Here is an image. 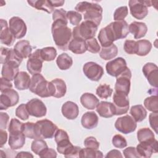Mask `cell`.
Returning <instances> with one entry per match:
<instances>
[{
  "label": "cell",
  "instance_id": "6da1fadb",
  "mask_svg": "<svg viewBox=\"0 0 158 158\" xmlns=\"http://www.w3.org/2000/svg\"><path fill=\"white\" fill-rule=\"evenodd\" d=\"M128 25L125 20L111 22L100 30L98 40L102 47H107L117 40L123 39L129 33Z\"/></svg>",
  "mask_w": 158,
  "mask_h": 158
},
{
  "label": "cell",
  "instance_id": "7a4b0ae2",
  "mask_svg": "<svg viewBox=\"0 0 158 158\" xmlns=\"http://www.w3.org/2000/svg\"><path fill=\"white\" fill-rule=\"evenodd\" d=\"M68 23L61 20H54L52 23L51 33L53 40L57 47L62 50H68V47L72 39V31L67 27Z\"/></svg>",
  "mask_w": 158,
  "mask_h": 158
},
{
  "label": "cell",
  "instance_id": "3957f363",
  "mask_svg": "<svg viewBox=\"0 0 158 158\" xmlns=\"http://www.w3.org/2000/svg\"><path fill=\"white\" fill-rule=\"evenodd\" d=\"M77 12L84 14V20L99 26L102 19V8L96 3L87 1L79 2L75 7Z\"/></svg>",
  "mask_w": 158,
  "mask_h": 158
},
{
  "label": "cell",
  "instance_id": "277c9868",
  "mask_svg": "<svg viewBox=\"0 0 158 158\" xmlns=\"http://www.w3.org/2000/svg\"><path fill=\"white\" fill-rule=\"evenodd\" d=\"M29 90L41 98H48L53 96V88L51 82L48 81L40 73L33 75Z\"/></svg>",
  "mask_w": 158,
  "mask_h": 158
},
{
  "label": "cell",
  "instance_id": "5b68a950",
  "mask_svg": "<svg viewBox=\"0 0 158 158\" xmlns=\"http://www.w3.org/2000/svg\"><path fill=\"white\" fill-rule=\"evenodd\" d=\"M98 27L93 22L85 20L73 28L72 38H79L85 41L94 38Z\"/></svg>",
  "mask_w": 158,
  "mask_h": 158
},
{
  "label": "cell",
  "instance_id": "8992f818",
  "mask_svg": "<svg viewBox=\"0 0 158 158\" xmlns=\"http://www.w3.org/2000/svg\"><path fill=\"white\" fill-rule=\"evenodd\" d=\"M37 135L39 138L51 139L54 136L58 127L52 121L43 119L35 123Z\"/></svg>",
  "mask_w": 158,
  "mask_h": 158
},
{
  "label": "cell",
  "instance_id": "52a82bcc",
  "mask_svg": "<svg viewBox=\"0 0 158 158\" xmlns=\"http://www.w3.org/2000/svg\"><path fill=\"white\" fill-rule=\"evenodd\" d=\"M128 5L131 15L136 19L142 20L148 15V7L152 6V1L130 0Z\"/></svg>",
  "mask_w": 158,
  "mask_h": 158
},
{
  "label": "cell",
  "instance_id": "ba28073f",
  "mask_svg": "<svg viewBox=\"0 0 158 158\" xmlns=\"http://www.w3.org/2000/svg\"><path fill=\"white\" fill-rule=\"evenodd\" d=\"M131 78V70L128 67H127L120 75L116 77V82L115 84V92L128 95L130 90Z\"/></svg>",
  "mask_w": 158,
  "mask_h": 158
},
{
  "label": "cell",
  "instance_id": "9c48e42d",
  "mask_svg": "<svg viewBox=\"0 0 158 158\" xmlns=\"http://www.w3.org/2000/svg\"><path fill=\"white\" fill-rule=\"evenodd\" d=\"M115 128L120 133L128 134L133 132L137 127L136 122L130 115H126L118 117L115 122Z\"/></svg>",
  "mask_w": 158,
  "mask_h": 158
},
{
  "label": "cell",
  "instance_id": "30bf717a",
  "mask_svg": "<svg viewBox=\"0 0 158 158\" xmlns=\"http://www.w3.org/2000/svg\"><path fill=\"white\" fill-rule=\"evenodd\" d=\"M83 72L85 76L90 80L98 81L104 74L102 66L94 62H88L83 67Z\"/></svg>",
  "mask_w": 158,
  "mask_h": 158
},
{
  "label": "cell",
  "instance_id": "8fae6325",
  "mask_svg": "<svg viewBox=\"0 0 158 158\" xmlns=\"http://www.w3.org/2000/svg\"><path fill=\"white\" fill-rule=\"evenodd\" d=\"M112 101L115 109V115H120L128 112L130 107V101L128 95L115 92Z\"/></svg>",
  "mask_w": 158,
  "mask_h": 158
},
{
  "label": "cell",
  "instance_id": "7c38bea8",
  "mask_svg": "<svg viewBox=\"0 0 158 158\" xmlns=\"http://www.w3.org/2000/svg\"><path fill=\"white\" fill-rule=\"evenodd\" d=\"M43 61L41 57L40 49H37L28 57L27 62V70L32 75L40 73L42 70Z\"/></svg>",
  "mask_w": 158,
  "mask_h": 158
},
{
  "label": "cell",
  "instance_id": "4fadbf2b",
  "mask_svg": "<svg viewBox=\"0 0 158 158\" xmlns=\"http://www.w3.org/2000/svg\"><path fill=\"white\" fill-rule=\"evenodd\" d=\"M27 110L30 115L37 118L44 117L47 112V109L44 102L37 98H33L26 104Z\"/></svg>",
  "mask_w": 158,
  "mask_h": 158
},
{
  "label": "cell",
  "instance_id": "5bb4252c",
  "mask_svg": "<svg viewBox=\"0 0 158 158\" xmlns=\"http://www.w3.org/2000/svg\"><path fill=\"white\" fill-rule=\"evenodd\" d=\"M9 27L16 39L24 37L27 33V25L25 22L19 17H12L9 22Z\"/></svg>",
  "mask_w": 158,
  "mask_h": 158
},
{
  "label": "cell",
  "instance_id": "9a60e30c",
  "mask_svg": "<svg viewBox=\"0 0 158 158\" xmlns=\"http://www.w3.org/2000/svg\"><path fill=\"white\" fill-rule=\"evenodd\" d=\"M19 94L13 89L1 93L0 96V109L6 110L10 107H13L19 102Z\"/></svg>",
  "mask_w": 158,
  "mask_h": 158
},
{
  "label": "cell",
  "instance_id": "2e32d148",
  "mask_svg": "<svg viewBox=\"0 0 158 158\" xmlns=\"http://www.w3.org/2000/svg\"><path fill=\"white\" fill-rule=\"evenodd\" d=\"M127 67L126 60L120 57L109 61L106 65L107 73L115 77L120 75Z\"/></svg>",
  "mask_w": 158,
  "mask_h": 158
},
{
  "label": "cell",
  "instance_id": "e0dca14e",
  "mask_svg": "<svg viewBox=\"0 0 158 158\" xmlns=\"http://www.w3.org/2000/svg\"><path fill=\"white\" fill-rule=\"evenodd\" d=\"M158 149V142L155 139L150 141L139 142L136 149L140 157L149 158L153 153H157Z\"/></svg>",
  "mask_w": 158,
  "mask_h": 158
},
{
  "label": "cell",
  "instance_id": "ac0fdd59",
  "mask_svg": "<svg viewBox=\"0 0 158 158\" xmlns=\"http://www.w3.org/2000/svg\"><path fill=\"white\" fill-rule=\"evenodd\" d=\"M142 71L144 75L147 78L148 81L151 86L157 88V77H158V67L152 62L146 63L143 67Z\"/></svg>",
  "mask_w": 158,
  "mask_h": 158
},
{
  "label": "cell",
  "instance_id": "d6986e66",
  "mask_svg": "<svg viewBox=\"0 0 158 158\" xmlns=\"http://www.w3.org/2000/svg\"><path fill=\"white\" fill-rule=\"evenodd\" d=\"M1 64L11 62L20 66L23 59L15 51L14 49H9L4 47L1 48Z\"/></svg>",
  "mask_w": 158,
  "mask_h": 158
},
{
  "label": "cell",
  "instance_id": "ffe728a7",
  "mask_svg": "<svg viewBox=\"0 0 158 158\" xmlns=\"http://www.w3.org/2000/svg\"><path fill=\"white\" fill-rule=\"evenodd\" d=\"M0 41L1 43L8 46H12L16 38L10 31L7 21L1 19L0 20Z\"/></svg>",
  "mask_w": 158,
  "mask_h": 158
},
{
  "label": "cell",
  "instance_id": "44dd1931",
  "mask_svg": "<svg viewBox=\"0 0 158 158\" xmlns=\"http://www.w3.org/2000/svg\"><path fill=\"white\" fill-rule=\"evenodd\" d=\"M25 136L22 131H15L9 132V146L13 150L22 148L25 143Z\"/></svg>",
  "mask_w": 158,
  "mask_h": 158
},
{
  "label": "cell",
  "instance_id": "7402d4cb",
  "mask_svg": "<svg viewBox=\"0 0 158 158\" xmlns=\"http://www.w3.org/2000/svg\"><path fill=\"white\" fill-rule=\"evenodd\" d=\"M61 112L66 118L69 120L75 119L79 114V108L77 104L72 101H67L63 104Z\"/></svg>",
  "mask_w": 158,
  "mask_h": 158
},
{
  "label": "cell",
  "instance_id": "603a6c76",
  "mask_svg": "<svg viewBox=\"0 0 158 158\" xmlns=\"http://www.w3.org/2000/svg\"><path fill=\"white\" fill-rule=\"evenodd\" d=\"M19 65L15 63L9 62L3 64L1 70V77L4 78L9 81L14 80L18 74Z\"/></svg>",
  "mask_w": 158,
  "mask_h": 158
},
{
  "label": "cell",
  "instance_id": "cb8c5ba5",
  "mask_svg": "<svg viewBox=\"0 0 158 158\" xmlns=\"http://www.w3.org/2000/svg\"><path fill=\"white\" fill-rule=\"evenodd\" d=\"M96 112L104 118H110L115 115V109L113 103L107 101H101L96 106Z\"/></svg>",
  "mask_w": 158,
  "mask_h": 158
},
{
  "label": "cell",
  "instance_id": "d4e9b609",
  "mask_svg": "<svg viewBox=\"0 0 158 158\" xmlns=\"http://www.w3.org/2000/svg\"><path fill=\"white\" fill-rule=\"evenodd\" d=\"M99 118L94 112H86L81 117V123L83 128L91 130L96 128L98 124Z\"/></svg>",
  "mask_w": 158,
  "mask_h": 158
},
{
  "label": "cell",
  "instance_id": "484cf974",
  "mask_svg": "<svg viewBox=\"0 0 158 158\" xmlns=\"http://www.w3.org/2000/svg\"><path fill=\"white\" fill-rule=\"evenodd\" d=\"M129 32H130L133 36L135 39H140L144 37L147 31L148 27L145 23L141 22L134 21L131 22L128 27Z\"/></svg>",
  "mask_w": 158,
  "mask_h": 158
},
{
  "label": "cell",
  "instance_id": "4316f807",
  "mask_svg": "<svg viewBox=\"0 0 158 158\" xmlns=\"http://www.w3.org/2000/svg\"><path fill=\"white\" fill-rule=\"evenodd\" d=\"M15 88L19 90H25L29 88L31 78L29 74L24 71L18 73L14 80Z\"/></svg>",
  "mask_w": 158,
  "mask_h": 158
},
{
  "label": "cell",
  "instance_id": "83f0119b",
  "mask_svg": "<svg viewBox=\"0 0 158 158\" xmlns=\"http://www.w3.org/2000/svg\"><path fill=\"white\" fill-rule=\"evenodd\" d=\"M14 49L22 59H26L31 54L32 47L28 41L20 40L15 44Z\"/></svg>",
  "mask_w": 158,
  "mask_h": 158
},
{
  "label": "cell",
  "instance_id": "f1b7e54d",
  "mask_svg": "<svg viewBox=\"0 0 158 158\" xmlns=\"http://www.w3.org/2000/svg\"><path fill=\"white\" fill-rule=\"evenodd\" d=\"M80 102L85 108L88 110H93L99 104V100L94 94L90 93H85L80 97Z\"/></svg>",
  "mask_w": 158,
  "mask_h": 158
},
{
  "label": "cell",
  "instance_id": "f546056e",
  "mask_svg": "<svg viewBox=\"0 0 158 158\" xmlns=\"http://www.w3.org/2000/svg\"><path fill=\"white\" fill-rule=\"evenodd\" d=\"M53 88V97L60 98L64 97L67 92L65 82L61 78H55L51 81Z\"/></svg>",
  "mask_w": 158,
  "mask_h": 158
},
{
  "label": "cell",
  "instance_id": "4dcf8cb0",
  "mask_svg": "<svg viewBox=\"0 0 158 158\" xmlns=\"http://www.w3.org/2000/svg\"><path fill=\"white\" fill-rule=\"evenodd\" d=\"M68 49L74 54H83L86 51V41L79 38H72L69 43Z\"/></svg>",
  "mask_w": 158,
  "mask_h": 158
},
{
  "label": "cell",
  "instance_id": "1f68e13d",
  "mask_svg": "<svg viewBox=\"0 0 158 158\" xmlns=\"http://www.w3.org/2000/svg\"><path fill=\"white\" fill-rule=\"evenodd\" d=\"M27 2L31 7L38 9L46 11L48 14H51L54 11V8L51 4L49 1L48 0H30Z\"/></svg>",
  "mask_w": 158,
  "mask_h": 158
},
{
  "label": "cell",
  "instance_id": "d6a6232c",
  "mask_svg": "<svg viewBox=\"0 0 158 158\" xmlns=\"http://www.w3.org/2000/svg\"><path fill=\"white\" fill-rule=\"evenodd\" d=\"M130 114L136 122H142L147 116V111L146 109L141 104L131 106Z\"/></svg>",
  "mask_w": 158,
  "mask_h": 158
},
{
  "label": "cell",
  "instance_id": "836d02e7",
  "mask_svg": "<svg viewBox=\"0 0 158 158\" xmlns=\"http://www.w3.org/2000/svg\"><path fill=\"white\" fill-rule=\"evenodd\" d=\"M118 54V48L114 43L107 47H102L99 52V56L104 60L112 59Z\"/></svg>",
  "mask_w": 158,
  "mask_h": 158
},
{
  "label": "cell",
  "instance_id": "e575fe53",
  "mask_svg": "<svg viewBox=\"0 0 158 158\" xmlns=\"http://www.w3.org/2000/svg\"><path fill=\"white\" fill-rule=\"evenodd\" d=\"M56 64L59 69L61 70H66L72 67L73 64V60L72 58L67 53H62L57 57L56 59Z\"/></svg>",
  "mask_w": 158,
  "mask_h": 158
},
{
  "label": "cell",
  "instance_id": "d590c367",
  "mask_svg": "<svg viewBox=\"0 0 158 158\" xmlns=\"http://www.w3.org/2000/svg\"><path fill=\"white\" fill-rule=\"evenodd\" d=\"M22 131L27 138L33 139L39 138L36 132L35 123L28 122L23 123Z\"/></svg>",
  "mask_w": 158,
  "mask_h": 158
},
{
  "label": "cell",
  "instance_id": "8d00e7d4",
  "mask_svg": "<svg viewBox=\"0 0 158 158\" xmlns=\"http://www.w3.org/2000/svg\"><path fill=\"white\" fill-rule=\"evenodd\" d=\"M138 44V49L136 54L139 56H145L148 55L152 49V44L148 40H139L136 41Z\"/></svg>",
  "mask_w": 158,
  "mask_h": 158
},
{
  "label": "cell",
  "instance_id": "74e56055",
  "mask_svg": "<svg viewBox=\"0 0 158 158\" xmlns=\"http://www.w3.org/2000/svg\"><path fill=\"white\" fill-rule=\"evenodd\" d=\"M137 138L139 142L150 141L155 139L153 131L149 128H143L137 132Z\"/></svg>",
  "mask_w": 158,
  "mask_h": 158
},
{
  "label": "cell",
  "instance_id": "f35d334b",
  "mask_svg": "<svg viewBox=\"0 0 158 158\" xmlns=\"http://www.w3.org/2000/svg\"><path fill=\"white\" fill-rule=\"evenodd\" d=\"M48 148V146L46 142L42 138H38L34 139L31 144V151L38 156H39Z\"/></svg>",
  "mask_w": 158,
  "mask_h": 158
},
{
  "label": "cell",
  "instance_id": "ab89813d",
  "mask_svg": "<svg viewBox=\"0 0 158 158\" xmlns=\"http://www.w3.org/2000/svg\"><path fill=\"white\" fill-rule=\"evenodd\" d=\"M40 54L44 61H52L57 56V51L54 47H45L40 49Z\"/></svg>",
  "mask_w": 158,
  "mask_h": 158
},
{
  "label": "cell",
  "instance_id": "60d3db41",
  "mask_svg": "<svg viewBox=\"0 0 158 158\" xmlns=\"http://www.w3.org/2000/svg\"><path fill=\"white\" fill-rule=\"evenodd\" d=\"M144 106L152 112H158V96L154 95L146 98L144 101Z\"/></svg>",
  "mask_w": 158,
  "mask_h": 158
},
{
  "label": "cell",
  "instance_id": "b9f144b4",
  "mask_svg": "<svg viewBox=\"0 0 158 158\" xmlns=\"http://www.w3.org/2000/svg\"><path fill=\"white\" fill-rule=\"evenodd\" d=\"M96 94L101 99H107L111 96L113 89L111 88L110 86L107 84H102L99 85L96 91Z\"/></svg>",
  "mask_w": 158,
  "mask_h": 158
},
{
  "label": "cell",
  "instance_id": "7bdbcfd3",
  "mask_svg": "<svg viewBox=\"0 0 158 158\" xmlns=\"http://www.w3.org/2000/svg\"><path fill=\"white\" fill-rule=\"evenodd\" d=\"M80 157H92V158H102L103 157V154L98 149H94L92 148H85L81 149L80 152Z\"/></svg>",
  "mask_w": 158,
  "mask_h": 158
},
{
  "label": "cell",
  "instance_id": "ee69618b",
  "mask_svg": "<svg viewBox=\"0 0 158 158\" xmlns=\"http://www.w3.org/2000/svg\"><path fill=\"white\" fill-rule=\"evenodd\" d=\"M67 18L72 25L77 26L82 20V15L77 11L69 10L67 12Z\"/></svg>",
  "mask_w": 158,
  "mask_h": 158
},
{
  "label": "cell",
  "instance_id": "f6af8a7d",
  "mask_svg": "<svg viewBox=\"0 0 158 158\" xmlns=\"http://www.w3.org/2000/svg\"><path fill=\"white\" fill-rule=\"evenodd\" d=\"M86 41V51L91 53H98L100 51L101 48L100 46L95 38H93L89 40H87Z\"/></svg>",
  "mask_w": 158,
  "mask_h": 158
},
{
  "label": "cell",
  "instance_id": "bcb514c9",
  "mask_svg": "<svg viewBox=\"0 0 158 158\" xmlns=\"http://www.w3.org/2000/svg\"><path fill=\"white\" fill-rule=\"evenodd\" d=\"M123 49L125 52L128 54H136L138 49V44L136 41L127 40L123 44Z\"/></svg>",
  "mask_w": 158,
  "mask_h": 158
},
{
  "label": "cell",
  "instance_id": "7dc6e473",
  "mask_svg": "<svg viewBox=\"0 0 158 158\" xmlns=\"http://www.w3.org/2000/svg\"><path fill=\"white\" fill-rule=\"evenodd\" d=\"M128 10L127 6H121L117 8L114 13V19L115 21L124 20L127 16Z\"/></svg>",
  "mask_w": 158,
  "mask_h": 158
},
{
  "label": "cell",
  "instance_id": "c3c4849f",
  "mask_svg": "<svg viewBox=\"0 0 158 158\" xmlns=\"http://www.w3.org/2000/svg\"><path fill=\"white\" fill-rule=\"evenodd\" d=\"M15 115L22 120H26L29 118L30 115L27 110L26 104H21L16 108Z\"/></svg>",
  "mask_w": 158,
  "mask_h": 158
},
{
  "label": "cell",
  "instance_id": "681fc988",
  "mask_svg": "<svg viewBox=\"0 0 158 158\" xmlns=\"http://www.w3.org/2000/svg\"><path fill=\"white\" fill-rule=\"evenodd\" d=\"M81 148L79 146L72 145L65 151L64 155L65 157H80Z\"/></svg>",
  "mask_w": 158,
  "mask_h": 158
},
{
  "label": "cell",
  "instance_id": "f907efd6",
  "mask_svg": "<svg viewBox=\"0 0 158 158\" xmlns=\"http://www.w3.org/2000/svg\"><path fill=\"white\" fill-rule=\"evenodd\" d=\"M112 144L117 148H124L127 146V142L125 138L121 135L117 134L113 136L112 139Z\"/></svg>",
  "mask_w": 158,
  "mask_h": 158
},
{
  "label": "cell",
  "instance_id": "816d5d0a",
  "mask_svg": "<svg viewBox=\"0 0 158 158\" xmlns=\"http://www.w3.org/2000/svg\"><path fill=\"white\" fill-rule=\"evenodd\" d=\"M52 19L54 20H61L68 23V20L67 18V11L64 9H56L52 14Z\"/></svg>",
  "mask_w": 158,
  "mask_h": 158
},
{
  "label": "cell",
  "instance_id": "f5cc1de1",
  "mask_svg": "<svg viewBox=\"0 0 158 158\" xmlns=\"http://www.w3.org/2000/svg\"><path fill=\"white\" fill-rule=\"evenodd\" d=\"M84 146L85 148L98 149L99 148V143L94 137L89 136L84 140Z\"/></svg>",
  "mask_w": 158,
  "mask_h": 158
},
{
  "label": "cell",
  "instance_id": "db71d44e",
  "mask_svg": "<svg viewBox=\"0 0 158 158\" xmlns=\"http://www.w3.org/2000/svg\"><path fill=\"white\" fill-rule=\"evenodd\" d=\"M149 122L151 127L158 134V112H152L149 115Z\"/></svg>",
  "mask_w": 158,
  "mask_h": 158
},
{
  "label": "cell",
  "instance_id": "11a10c76",
  "mask_svg": "<svg viewBox=\"0 0 158 158\" xmlns=\"http://www.w3.org/2000/svg\"><path fill=\"white\" fill-rule=\"evenodd\" d=\"M23 123H22L19 120L16 118H12L10 121V123L8 127L9 132L15 131H22V125Z\"/></svg>",
  "mask_w": 158,
  "mask_h": 158
},
{
  "label": "cell",
  "instance_id": "9f6ffc18",
  "mask_svg": "<svg viewBox=\"0 0 158 158\" xmlns=\"http://www.w3.org/2000/svg\"><path fill=\"white\" fill-rule=\"evenodd\" d=\"M123 152L125 157H126V158H130V157L138 158V157H140L138 155L137 151H136V148H134V147H131V146L128 147V148H125L123 150Z\"/></svg>",
  "mask_w": 158,
  "mask_h": 158
},
{
  "label": "cell",
  "instance_id": "6f0895ef",
  "mask_svg": "<svg viewBox=\"0 0 158 158\" xmlns=\"http://www.w3.org/2000/svg\"><path fill=\"white\" fill-rule=\"evenodd\" d=\"M12 84L10 81L1 77V84H0V91L1 93H4L6 91L12 89Z\"/></svg>",
  "mask_w": 158,
  "mask_h": 158
},
{
  "label": "cell",
  "instance_id": "680465c9",
  "mask_svg": "<svg viewBox=\"0 0 158 158\" xmlns=\"http://www.w3.org/2000/svg\"><path fill=\"white\" fill-rule=\"evenodd\" d=\"M39 156L41 158H55L57 157V153L54 149L48 148L43 152H42Z\"/></svg>",
  "mask_w": 158,
  "mask_h": 158
},
{
  "label": "cell",
  "instance_id": "91938a15",
  "mask_svg": "<svg viewBox=\"0 0 158 158\" xmlns=\"http://www.w3.org/2000/svg\"><path fill=\"white\" fill-rule=\"evenodd\" d=\"M0 128L1 129L6 130L7 128V126L9 120V115L5 112H1L0 113Z\"/></svg>",
  "mask_w": 158,
  "mask_h": 158
},
{
  "label": "cell",
  "instance_id": "94428289",
  "mask_svg": "<svg viewBox=\"0 0 158 158\" xmlns=\"http://www.w3.org/2000/svg\"><path fill=\"white\" fill-rule=\"evenodd\" d=\"M123 156L122 155L120 151L117 149H112L108 152L105 156L106 158H113V157H122Z\"/></svg>",
  "mask_w": 158,
  "mask_h": 158
},
{
  "label": "cell",
  "instance_id": "6125c7cd",
  "mask_svg": "<svg viewBox=\"0 0 158 158\" xmlns=\"http://www.w3.org/2000/svg\"><path fill=\"white\" fill-rule=\"evenodd\" d=\"M0 147L2 148L6 144L7 139V133L6 130L3 129L0 130Z\"/></svg>",
  "mask_w": 158,
  "mask_h": 158
},
{
  "label": "cell",
  "instance_id": "be15d7a7",
  "mask_svg": "<svg viewBox=\"0 0 158 158\" xmlns=\"http://www.w3.org/2000/svg\"><path fill=\"white\" fill-rule=\"evenodd\" d=\"M17 158L19 157H33V155H32L30 152H26V151H21L19 152H17V155L15 156Z\"/></svg>",
  "mask_w": 158,
  "mask_h": 158
},
{
  "label": "cell",
  "instance_id": "e7e4bbea",
  "mask_svg": "<svg viewBox=\"0 0 158 158\" xmlns=\"http://www.w3.org/2000/svg\"><path fill=\"white\" fill-rule=\"evenodd\" d=\"M51 4L52 5V6L54 8V7H60V6H62L65 2L64 1H62V0H54V1H49Z\"/></svg>",
  "mask_w": 158,
  "mask_h": 158
}]
</instances>
